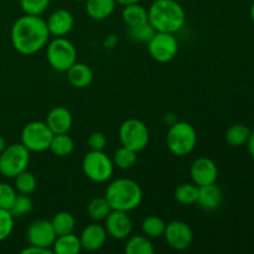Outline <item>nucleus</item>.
Returning <instances> with one entry per match:
<instances>
[{
    "instance_id": "nucleus-1",
    "label": "nucleus",
    "mask_w": 254,
    "mask_h": 254,
    "mask_svg": "<svg viewBox=\"0 0 254 254\" xmlns=\"http://www.w3.org/2000/svg\"><path fill=\"white\" fill-rule=\"evenodd\" d=\"M50 32L42 17L27 15L19 17L11 27V44L19 54L30 56L46 46Z\"/></svg>"
},
{
    "instance_id": "nucleus-2",
    "label": "nucleus",
    "mask_w": 254,
    "mask_h": 254,
    "mask_svg": "<svg viewBox=\"0 0 254 254\" xmlns=\"http://www.w3.org/2000/svg\"><path fill=\"white\" fill-rule=\"evenodd\" d=\"M148 21L156 32L175 34L185 25L186 14L176 0H155L148 10Z\"/></svg>"
},
{
    "instance_id": "nucleus-3",
    "label": "nucleus",
    "mask_w": 254,
    "mask_h": 254,
    "mask_svg": "<svg viewBox=\"0 0 254 254\" xmlns=\"http://www.w3.org/2000/svg\"><path fill=\"white\" fill-rule=\"evenodd\" d=\"M104 197L112 210L130 212L141 203L143 191L139 184L131 179H117L108 185Z\"/></svg>"
},
{
    "instance_id": "nucleus-4",
    "label": "nucleus",
    "mask_w": 254,
    "mask_h": 254,
    "mask_svg": "<svg viewBox=\"0 0 254 254\" xmlns=\"http://www.w3.org/2000/svg\"><path fill=\"white\" fill-rule=\"evenodd\" d=\"M197 134L188 122H175L166 134V145L171 154L176 156L189 155L195 149Z\"/></svg>"
},
{
    "instance_id": "nucleus-5",
    "label": "nucleus",
    "mask_w": 254,
    "mask_h": 254,
    "mask_svg": "<svg viewBox=\"0 0 254 254\" xmlns=\"http://www.w3.org/2000/svg\"><path fill=\"white\" fill-rule=\"evenodd\" d=\"M47 61L50 66L59 72H66L77 62V50L66 37H55L47 46Z\"/></svg>"
},
{
    "instance_id": "nucleus-6",
    "label": "nucleus",
    "mask_w": 254,
    "mask_h": 254,
    "mask_svg": "<svg viewBox=\"0 0 254 254\" xmlns=\"http://www.w3.org/2000/svg\"><path fill=\"white\" fill-rule=\"evenodd\" d=\"M83 174L93 183H106L112 178L114 171L113 160L104 151L91 150L82 160Z\"/></svg>"
},
{
    "instance_id": "nucleus-7",
    "label": "nucleus",
    "mask_w": 254,
    "mask_h": 254,
    "mask_svg": "<svg viewBox=\"0 0 254 254\" xmlns=\"http://www.w3.org/2000/svg\"><path fill=\"white\" fill-rule=\"evenodd\" d=\"M30 151L20 144H11L0 153V174L5 178L14 179L27 169Z\"/></svg>"
},
{
    "instance_id": "nucleus-8",
    "label": "nucleus",
    "mask_w": 254,
    "mask_h": 254,
    "mask_svg": "<svg viewBox=\"0 0 254 254\" xmlns=\"http://www.w3.org/2000/svg\"><path fill=\"white\" fill-rule=\"evenodd\" d=\"M149 139H150V135H149L148 127L139 119H127L119 128V140H121L122 146L131 149L136 153L146 148Z\"/></svg>"
},
{
    "instance_id": "nucleus-9",
    "label": "nucleus",
    "mask_w": 254,
    "mask_h": 254,
    "mask_svg": "<svg viewBox=\"0 0 254 254\" xmlns=\"http://www.w3.org/2000/svg\"><path fill=\"white\" fill-rule=\"evenodd\" d=\"M54 133L46 122H30L21 131V144L31 153H42L49 150Z\"/></svg>"
},
{
    "instance_id": "nucleus-10",
    "label": "nucleus",
    "mask_w": 254,
    "mask_h": 254,
    "mask_svg": "<svg viewBox=\"0 0 254 254\" xmlns=\"http://www.w3.org/2000/svg\"><path fill=\"white\" fill-rule=\"evenodd\" d=\"M148 51L153 60L160 64H166L175 59L179 51V44L174 34L155 32L148 42Z\"/></svg>"
},
{
    "instance_id": "nucleus-11",
    "label": "nucleus",
    "mask_w": 254,
    "mask_h": 254,
    "mask_svg": "<svg viewBox=\"0 0 254 254\" xmlns=\"http://www.w3.org/2000/svg\"><path fill=\"white\" fill-rule=\"evenodd\" d=\"M166 243L175 251H185L193 241V232L188 223L183 221H171L166 225L164 232Z\"/></svg>"
},
{
    "instance_id": "nucleus-12",
    "label": "nucleus",
    "mask_w": 254,
    "mask_h": 254,
    "mask_svg": "<svg viewBox=\"0 0 254 254\" xmlns=\"http://www.w3.org/2000/svg\"><path fill=\"white\" fill-rule=\"evenodd\" d=\"M29 245L39 246L44 248H51L56 240V232L52 227L51 221L37 220L29 226L26 232Z\"/></svg>"
},
{
    "instance_id": "nucleus-13",
    "label": "nucleus",
    "mask_w": 254,
    "mask_h": 254,
    "mask_svg": "<svg viewBox=\"0 0 254 254\" xmlns=\"http://www.w3.org/2000/svg\"><path fill=\"white\" fill-rule=\"evenodd\" d=\"M190 175L192 183L198 188L216 184L218 178L217 165L208 158H198L191 165Z\"/></svg>"
},
{
    "instance_id": "nucleus-14",
    "label": "nucleus",
    "mask_w": 254,
    "mask_h": 254,
    "mask_svg": "<svg viewBox=\"0 0 254 254\" xmlns=\"http://www.w3.org/2000/svg\"><path fill=\"white\" fill-rule=\"evenodd\" d=\"M104 221H106L104 228H106L107 233L114 240H126L127 237L130 236L131 230H133V222H131L128 212L112 210Z\"/></svg>"
},
{
    "instance_id": "nucleus-15",
    "label": "nucleus",
    "mask_w": 254,
    "mask_h": 254,
    "mask_svg": "<svg viewBox=\"0 0 254 254\" xmlns=\"http://www.w3.org/2000/svg\"><path fill=\"white\" fill-rule=\"evenodd\" d=\"M50 35L62 37L69 34L74 25L73 15L66 9H57L52 12L46 21Z\"/></svg>"
},
{
    "instance_id": "nucleus-16",
    "label": "nucleus",
    "mask_w": 254,
    "mask_h": 254,
    "mask_svg": "<svg viewBox=\"0 0 254 254\" xmlns=\"http://www.w3.org/2000/svg\"><path fill=\"white\" fill-rule=\"evenodd\" d=\"M107 236H108V233L103 226L97 225V223L88 225L79 236L82 250L88 251V252L99 251L106 245Z\"/></svg>"
},
{
    "instance_id": "nucleus-17",
    "label": "nucleus",
    "mask_w": 254,
    "mask_h": 254,
    "mask_svg": "<svg viewBox=\"0 0 254 254\" xmlns=\"http://www.w3.org/2000/svg\"><path fill=\"white\" fill-rule=\"evenodd\" d=\"M46 124L54 134L68 133L73 124L71 112L64 107H55L46 117Z\"/></svg>"
},
{
    "instance_id": "nucleus-18",
    "label": "nucleus",
    "mask_w": 254,
    "mask_h": 254,
    "mask_svg": "<svg viewBox=\"0 0 254 254\" xmlns=\"http://www.w3.org/2000/svg\"><path fill=\"white\" fill-rule=\"evenodd\" d=\"M197 203L206 211H215L222 203V192L216 184L198 188Z\"/></svg>"
},
{
    "instance_id": "nucleus-19",
    "label": "nucleus",
    "mask_w": 254,
    "mask_h": 254,
    "mask_svg": "<svg viewBox=\"0 0 254 254\" xmlns=\"http://www.w3.org/2000/svg\"><path fill=\"white\" fill-rule=\"evenodd\" d=\"M66 72L67 79L74 88H86L93 79V72H92L91 67L84 64H79V62L72 64Z\"/></svg>"
},
{
    "instance_id": "nucleus-20",
    "label": "nucleus",
    "mask_w": 254,
    "mask_h": 254,
    "mask_svg": "<svg viewBox=\"0 0 254 254\" xmlns=\"http://www.w3.org/2000/svg\"><path fill=\"white\" fill-rule=\"evenodd\" d=\"M86 11L91 19L101 21L106 20L113 14L116 9V0H84Z\"/></svg>"
},
{
    "instance_id": "nucleus-21",
    "label": "nucleus",
    "mask_w": 254,
    "mask_h": 254,
    "mask_svg": "<svg viewBox=\"0 0 254 254\" xmlns=\"http://www.w3.org/2000/svg\"><path fill=\"white\" fill-rule=\"evenodd\" d=\"M122 19H123L124 24L127 26L135 27L139 25L146 24L148 21V10L144 6H141L139 2L135 4H129L126 5L122 11Z\"/></svg>"
},
{
    "instance_id": "nucleus-22",
    "label": "nucleus",
    "mask_w": 254,
    "mask_h": 254,
    "mask_svg": "<svg viewBox=\"0 0 254 254\" xmlns=\"http://www.w3.org/2000/svg\"><path fill=\"white\" fill-rule=\"evenodd\" d=\"M52 251L57 254H78L82 251L81 241L73 232L57 236L52 245Z\"/></svg>"
},
{
    "instance_id": "nucleus-23",
    "label": "nucleus",
    "mask_w": 254,
    "mask_h": 254,
    "mask_svg": "<svg viewBox=\"0 0 254 254\" xmlns=\"http://www.w3.org/2000/svg\"><path fill=\"white\" fill-rule=\"evenodd\" d=\"M73 149V139L68 135V133H64L54 134L49 150H51V153L54 154V155L59 156V158H64V156L71 155Z\"/></svg>"
},
{
    "instance_id": "nucleus-24",
    "label": "nucleus",
    "mask_w": 254,
    "mask_h": 254,
    "mask_svg": "<svg viewBox=\"0 0 254 254\" xmlns=\"http://www.w3.org/2000/svg\"><path fill=\"white\" fill-rule=\"evenodd\" d=\"M127 254H154L155 248L150 238L144 236H133L126 245Z\"/></svg>"
},
{
    "instance_id": "nucleus-25",
    "label": "nucleus",
    "mask_w": 254,
    "mask_h": 254,
    "mask_svg": "<svg viewBox=\"0 0 254 254\" xmlns=\"http://www.w3.org/2000/svg\"><path fill=\"white\" fill-rule=\"evenodd\" d=\"M251 129L245 124H235V126L230 127L226 131V141L228 145L233 146V148H238L247 143L248 138H250Z\"/></svg>"
},
{
    "instance_id": "nucleus-26",
    "label": "nucleus",
    "mask_w": 254,
    "mask_h": 254,
    "mask_svg": "<svg viewBox=\"0 0 254 254\" xmlns=\"http://www.w3.org/2000/svg\"><path fill=\"white\" fill-rule=\"evenodd\" d=\"M51 223L55 232H56V236H62L73 232L76 220H74L72 213L67 212V211H61L54 216Z\"/></svg>"
},
{
    "instance_id": "nucleus-27",
    "label": "nucleus",
    "mask_w": 254,
    "mask_h": 254,
    "mask_svg": "<svg viewBox=\"0 0 254 254\" xmlns=\"http://www.w3.org/2000/svg\"><path fill=\"white\" fill-rule=\"evenodd\" d=\"M175 200L185 206L193 205L197 202L198 186L195 184H181L175 190Z\"/></svg>"
},
{
    "instance_id": "nucleus-28",
    "label": "nucleus",
    "mask_w": 254,
    "mask_h": 254,
    "mask_svg": "<svg viewBox=\"0 0 254 254\" xmlns=\"http://www.w3.org/2000/svg\"><path fill=\"white\" fill-rule=\"evenodd\" d=\"M166 223L158 216H149L141 222V231L149 238H160L165 232Z\"/></svg>"
},
{
    "instance_id": "nucleus-29",
    "label": "nucleus",
    "mask_w": 254,
    "mask_h": 254,
    "mask_svg": "<svg viewBox=\"0 0 254 254\" xmlns=\"http://www.w3.org/2000/svg\"><path fill=\"white\" fill-rule=\"evenodd\" d=\"M112 208L106 197H94L91 202L88 203L87 212L89 217L94 221H104L107 216L111 213Z\"/></svg>"
},
{
    "instance_id": "nucleus-30",
    "label": "nucleus",
    "mask_w": 254,
    "mask_h": 254,
    "mask_svg": "<svg viewBox=\"0 0 254 254\" xmlns=\"http://www.w3.org/2000/svg\"><path fill=\"white\" fill-rule=\"evenodd\" d=\"M136 163V151L131 150V149L122 146V148L117 149V151L113 155V164L117 168L122 169V170H128L131 169Z\"/></svg>"
},
{
    "instance_id": "nucleus-31",
    "label": "nucleus",
    "mask_w": 254,
    "mask_h": 254,
    "mask_svg": "<svg viewBox=\"0 0 254 254\" xmlns=\"http://www.w3.org/2000/svg\"><path fill=\"white\" fill-rule=\"evenodd\" d=\"M15 190L22 195H30L36 190L37 180L35 175L30 171L25 170L20 173L19 175L15 176Z\"/></svg>"
},
{
    "instance_id": "nucleus-32",
    "label": "nucleus",
    "mask_w": 254,
    "mask_h": 254,
    "mask_svg": "<svg viewBox=\"0 0 254 254\" xmlns=\"http://www.w3.org/2000/svg\"><path fill=\"white\" fill-rule=\"evenodd\" d=\"M32 208H34V202L29 197V195L20 193V195H16L14 203H12L9 211L14 217H21V216H25L26 213L31 212Z\"/></svg>"
},
{
    "instance_id": "nucleus-33",
    "label": "nucleus",
    "mask_w": 254,
    "mask_h": 254,
    "mask_svg": "<svg viewBox=\"0 0 254 254\" xmlns=\"http://www.w3.org/2000/svg\"><path fill=\"white\" fill-rule=\"evenodd\" d=\"M50 1L51 0H20V6L25 14L40 16L42 12L46 11Z\"/></svg>"
},
{
    "instance_id": "nucleus-34",
    "label": "nucleus",
    "mask_w": 254,
    "mask_h": 254,
    "mask_svg": "<svg viewBox=\"0 0 254 254\" xmlns=\"http://www.w3.org/2000/svg\"><path fill=\"white\" fill-rule=\"evenodd\" d=\"M155 30L151 26L149 22L143 25H139V26L130 27V31H129V35H130V39L134 40L136 42H146L148 44L150 41L151 37L155 35Z\"/></svg>"
},
{
    "instance_id": "nucleus-35",
    "label": "nucleus",
    "mask_w": 254,
    "mask_h": 254,
    "mask_svg": "<svg viewBox=\"0 0 254 254\" xmlns=\"http://www.w3.org/2000/svg\"><path fill=\"white\" fill-rule=\"evenodd\" d=\"M14 230V216L9 210L0 208V242L10 237Z\"/></svg>"
},
{
    "instance_id": "nucleus-36",
    "label": "nucleus",
    "mask_w": 254,
    "mask_h": 254,
    "mask_svg": "<svg viewBox=\"0 0 254 254\" xmlns=\"http://www.w3.org/2000/svg\"><path fill=\"white\" fill-rule=\"evenodd\" d=\"M16 197V190L6 183H0V208L10 210Z\"/></svg>"
},
{
    "instance_id": "nucleus-37",
    "label": "nucleus",
    "mask_w": 254,
    "mask_h": 254,
    "mask_svg": "<svg viewBox=\"0 0 254 254\" xmlns=\"http://www.w3.org/2000/svg\"><path fill=\"white\" fill-rule=\"evenodd\" d=\"M87 144H88L91 150L103 151L107 145V138L102 131H93V133L88 136Z\"/></svg>"
},
{
    "instance_id": "nucleus-38",
    "label": "nucleus",
    "mask_w": 254,
    "mask_h": 254,
    "mask_svg": "<svg viewBox=\"0 0 254 254\" xmlns=\"http://www.w3.org/2000/svg\"><path fill=\"white\" fill-rule=\"evenodd\" d=\"M54 251L51 248H44L39 247V246H31L26 247L25 250L21 251V254H52Z\"/></svg>"
},
{
    "instance_id": "nucleus-39",
    "label": "nucleus",
    "mask_w": 254,
    "mask_h": 254,
    "mask_svg": "<svg viewBox=\"0 0 254 254\" xmlns=\"http://www.w3.org/2000/svg\"><path fill=\"white\" fill-rule=\"evenodd\" d=\"M246 144H247L248 153H250V155L254 159V130L251 131L250 138H248L247 143H246Z\"/></svg>"
},
{
    "instance_id": "nucleus-40",
    "label": "nucleus",
    "mask_w": 254,
    "mask_h": 254,
    "mask_svg": "<svg viewBox=\"0 0 254 254\" xmlns=\"http://www.w3.org/2000/svg\"><path fill=\"white\" fill-rule=\"evenodd\" d=\"M116 1L118 2V4L124 5V6H126V5L135 4V2H139V1H140V0H116Z\"/></svg>"
},
{
    "instance_id": "nucleus-41",
    "label": "nucleus",
    "mask_w": 254,
    "mask_h": 254,
    "mask_svg": "<svg viewBox=\"0 0 254 254\" xmlns=\"http://www.w3.org/2000/svg\"><path fill=\"white\" fill-rule=\"evenodd\" d=\"M6 140H5L4 138H2L1 135H0V153H1L2 150H4L5 148H6Z\"/></svg>"
},
{
    "instance_id": "nucleus-42",
    "label": "nucleus",
    "mask_w": 254,
    "mask_h": 254,
    "mask_svg": "<svg viewBox=\"0 0 254 254\" xmlns=\"http://www.w3.org/2000/svg\"><path fill=\"white\" fill-rule=\"evenodd\" d=\"M250 15H251V19H252V21L254 22V2L252 4V6H251V10H250Z\"/></svg>"
},
{
    "instance_id": "nucleus-43",
    "label": "nucleus",
    "mask_w": 254,
    "mask_h": 254,
    "mask_svg": "<svg viewBox=\"0 0 254 254\" xmlns=\"http://www.w3.org/2000/svg\"><path fill=\"white\" fill-rule=\"evenodd\" d=\"M74 1H84V0H74Z\"/></svg>"
}]
</instances>
